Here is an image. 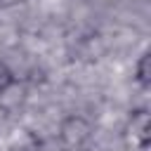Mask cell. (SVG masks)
<instances>
[{
    "label": "cell",
    "instance_id": "cell-1",
    "mask_svg": "<svg viewBox=\"0 0 151 151\" xmlns=\"http://www.w3.org/2000/svg\"><path fill=\"white\" fill-rule=\"evenodd\" d=\"M57 137H59L61 151H90L94 139V127L85 116L68 113L61 118Z\"/></svg>",
    "mask_w": 151,
    "mask_h": 151
},
{
    "label": "cell",
    "instance_id": "cell-2",
    "mask_svg": "<svg viewBox=\"0 0 151 151\" xmlns=\"http://www.w3.org/2000/svg\"><path fill=\"white\" fill-rule=\"evenodd\" d=\"M125 139L134 151H149L151 144V118L146 109H137L130 113V120L125 125Z\"/></svg>",
    "mask_w": 151,
    "mask_h": 151
},
{
    "label": "cell",
    "instance_id": "cell-3",
    "mask_svg": "<svg viewBox=\"0 0 151 151\" xmlns=\"http://www.w3.org/2000/svg\"><path fill=\"white\" fill-rule=\"evenodd\" d=\"M134 78H137V83H139L144 90L151 85V54H149V52H144V54L139 57V61H137V66H134Z\"/></svg>",
    "mask_w": 151,
    "mask_h": 151
},
{
    "label": "cell",
    "instance_id": "cell-4",
    "mask_svg": "<svg viewBox=\"0 0 151 151\" xmlns=\"http://www.w3.org/2000/svg\"><path fill=\"white\" fill-rule=\"evenodd\" d=\"M17 83V76H14V71L5 64V61H0V94L7 90V87H12Z\"/></svg>",
    "mask_w": 151,
    "mask_h": 151
}]
</instances>
